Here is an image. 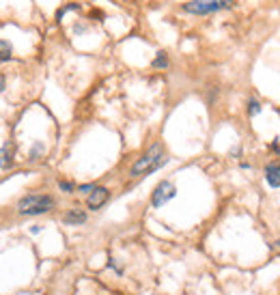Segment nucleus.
I'll list each match as a JSON object with an SVG mask.
<instances>
[{"label":"nucleus","instance_id":"obj_1","mask_svg":"<svg viewBox=\"0 0 280 295\" xmlns=\"http://www.w3.org/2000/svg\"><path fill=\"white\" fill-rule=\"evenodd\" d=\"M166 162H168V158L164 155V151H162V144H153L142 158L136 160V164L132 166L130 174L132 177H142V174H149L153 170H158L160 166H164Z\"/></svg>","mask_w":280,"mask_h":295},{"label":"nucleus","instance_id":"obj_2","mask_svg":"<svg viewBox=\"0 0 280 295\" xmlns=\"http://www.w3.org/2000/svg\"><path fill=\"white\" fill-rule=\"evenodd\" d=\"M54 205H56V200L48 194H28L17 200V211L22 216H41L52 211Z\"/></svg>","mask_w":280,"mask_h":295},{"label":"nucleus","instance_id":"obj_3","mask_svg":"<svg viewBox=\"0 0 280 295\" xmlns=\"http://www.w3.org/2000/svg\"><path fill=\"white\" fill-rule=\"evenodd\" d=\"M177 196V190H175V186L170 181H162V183H158V188L153 190V194H151V205L153 207H162V205H166V202L170 200V198H175Z\"/></svg>","mask_w":280,"mask_h":295},{"label":"nucleus","instance_id":"obj_4","mask_svg":"<svg viewBox=\"0 0 280 295\" xmlns=\"http://www.w3.org/2000/svg\"><path fill=\"white\" fill-rule=\"evenodd\" d=\"M222 9L220 0H190V3L183 5L185 13H194V15H205V13H213Z\"/></svg>","mask_w":280,"mask_h":295},{"label":"nucleus","instance_id":"obj_5","mask_svg":"<svg viewBox=\"0 0 280 295\" xmlns=\"http://www.w3.org/2000/svg\"><path fill=\"white\" fill-rule=\"evenodd\" d=\"M108 196H110V192H108V188H95L91 194H88L86 198V205L88 209H99L104 205V202L108 200Z\"/></svg>","mask_w":280,"mask_h":295},{"label":"nucleus","instance_id":"obj_6","mask_svg":"<svg viewBox=\"0 0 280 295\" xmlns=\"http://www.w3.org/2000/svg\"><path fill=\"white\" fill-rule=\"evenodd\" d=\"M63 222L69 224V226H80L86 222V214L82 209H69L65 216H63Z\"/></svg>","mask_w":280,"mask_h":295},{"label":"nucleus","instance_id":"obj_7","mask_svg":"<svg viewBox=\"0 0 280 295\" xmlns=\"http://www.w3.org/2000/svg\"><path fill=\"white\" fill-rule=\"evenodd\" d=\"M265 181L269 188H280V166L278 164L265 166Z\"/></svg>","mask_w":280,"mask_h":295},{"label":"nucleus","instance_id":"obj_8","mask_svg":"<svg viewBox=\"0 0 280 295\" xmlns=\"http://www.w3.org/2000/svg\"><path fill=\"white\" fill-rule=\"evenodd\" d=\"M13 166V146L11 144H5L0 149V168H11Z\"/></svg>","mask_w":280,"mask_h":295},{"label":"nucleus","instance_id":"obj_9","mask_svg":"<svg viewBox=\"0 0 280 295\" xmlns=\"http://www.w3.org/2000/svg\"><path fill=\"white\" fill-rule=\"evenodd\" d=\"M11 54H13V45L9 43L7 39H0V61L11 58Z\"/></svg>","mask_w":280,"mask_h":295},{"label":"nucleus","instance_id":"obj_10","mask_svg":"<svg viewBox=\"0 0 280 295\" xmlns=\"http://www.w3.org/2000/svg\"><path fill=\"white\" fill-rule=\"evenodd\" d=\"M153 67H155V69H166V67H168V56H166V52H158V56L153 58Z\"/></svg>","mask_w":280,"mask_h":295},{"label":"nucleus","instance_id":"obj_11","mask_svg":"<svg viewBox=\"0 0 280 295\" xmlns=\"http://www.w3.org/2000/svg\"><path fill=\"white\" fill-rule=\"evenodd\" d=\"M261 110H263V108H261L259 99H248V114H250V116H257Z\"/></svg>","mask_w":280,"mask_h":295},{"label":"nucleus","instance_id":"obj_12","mask_svg":"<svg viewBox=\"0 0 280 295\" xmlns=\"http://www.w3.org/2000/svg\"><path fill=\"white\" fill-rule=\"evenodd\" d=\"M58 188L63 190V192H67V194H71L76 188H74V183H69V181H58Z\"/></svg>","mask_w":280,"mask_h":295},{"label":"nucleus","instance_id":"obj_13","mask_svg":"<svg viewBox=\"0 0 280 295\" xmlns=\"http://www.w3.org/2000/svg\"><path fill=\"white\" fill-rule=\"evenodd\" d=\"M41 151H43V146H41V144H35V146H33V151H30V158H33V160H37V155H39Z\"/></svg>","mask_w":280,"mask_h":295},{"label":"nucleus","instance_id":"obj_14","mask_svg":"<svg viewBox=\"0 0 280 295\" xmlns=\"http://www.w3.org/2000/svg\"><path fill=\"white\" fill-rule=\"evenodd\" d=\"M95 186L93 183H84V186H80V192H84V194H88V192H93Z\"/></svg>","mask_w":280,"mask_h":295},{"label":"nucleus","instance_id":"obj_15","mask_svg":"<svg viewBox=\"0 0 280 295\" xmlns=\"http://www.w3.org/2000/svg\"><path fill=\"white\" fill-rule=\"evenodd\" d=\"M233 3H235V0H220V5H222V7H231Z\"/></svg>","mask_w":280,"mask_h":295},{"label":"nucleus","instance_id":"obj_16","mask_svg":"<svg viewBox=\"0 0 280 295\" xmlns=\"http://www.w3.org/2000/svg\"><path fill=\"white\" fill-rule=\"evenodd\" d=\"M3 91H5V76L0 73V93H3Z\"/></svg>","mask_w":280,"mask_h":295},{"label":"nucleus","instance_id":"obj_17","mask_svg":"<svg viewBox=\"0 0 280 295\" xmlns=\"http://www.w3.org/2000/svg\"><path fill=\"white\" fill-rule=\"evenodd\" d=\"M278 246H280V242H278Z\"/></svg>","mask_w":280,"mask_h":295}]
</instances>
